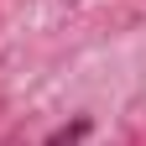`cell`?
Here are the masks:
<instances>
[{"label": "cell", "mask_w": 146, "mask_h": 146, "mask_svg": "<svg viewBox=\"0 0 146 146\" xmlns=\"http://www.w3.org/2000/svg\"><path fill=\"white\" fill-rule=\"evenodd\" d=\"M84 136H89V120H73L68 131H52L47 146H73V141H84Z\"/></svg>", "instance_id": "obj_1"}]
</instances>
